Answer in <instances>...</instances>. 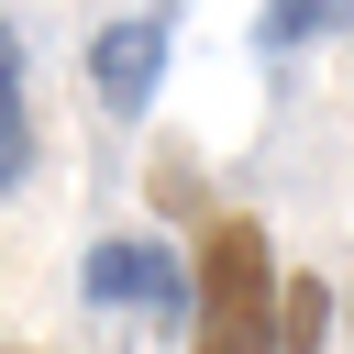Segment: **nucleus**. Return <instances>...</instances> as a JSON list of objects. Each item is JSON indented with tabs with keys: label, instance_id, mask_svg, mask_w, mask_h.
<instances>
[{
	"label": "nucleus",
	"instance_id": "nucleus-4",
	"mask_svg": "<svg viewBox=\"0 0 354 354\" xmlns=\"http://www.w3.org/2000/svg\"><path fill=\"white\" fill-rule=\"evenodd\" d=\"M33 177V111H22V33L0 22V199Z\"/></svg>",
	"mask_w": 354,
	"mask_h": 354
},
{
	"label": "nucleus",
	"instance_id": "nucleus-2",
	"mask_svg": "<svg viewBox=\"0 0 354 354\" xmlns=\"http://www.w3.org/2000/svg\"><path fill=\"white\" fill-rule=\"evenodd\" d=\"M77 288H88L100 310H144V321H177V310H199V277H188L166 243H144V232H111V243H88Z\"/></svg>",
	"mask_w": 354,
	"mask_h": 354
},
{
	"label": "nucleus",
	"instance_id": "nucleus-1",
	"mask_svg": "<svg viewBox=\"0 0 354 354\" xmlns=\"http://www.w3.org/2000/svg\"><path fill=\"white\" fill-rule=\"evenodd\" d=\"M277 254H266V221H210V243H199V321H188V343H210V354H254V343H277Z\"/></svg>",
	"mask_w": 354,
	"mask_h": 354
},
{
	"label": "nucleus",
	"instance_id": "nucleus-3",
	"mask_svg": "<svg viewBox=\"0 0 354 354\" xmlns=\"http://www.w3.org/2000/svg\"><path fill=\"white\" fill-rule=\"evenodd\" d=\"M155 77H166V11H133V22H111L100 44H88V88H100V111H144L155 100Z\"/></svg>",
	"mask_w": 354,
	"mask_h": 354
},
{
	"label": "nucleus",
	"instance_id": "nucleus-5",
	"mask_svg": "<svg viewBox=\"0 0 354 354\" xmlns=\"http://www.w3.org/2000/svg\"><path fill=\"white\" fill-rule=\"evenodd\" d=\"M277 343H332V288H310V277H299V288L277 299Z\"/></svg>",
	"mask_w": 354,
	"mask_h": 354
},
{
	"label": "nucleus",
	"instance_id": "nucleus-6",
	"mask_svg": "<svg viewBox=\"0 0 354 354\" xmlns=\"http://www.w3.org/2000/svg\"><path fill=\"white\" fill-rule=\"evenodd\" d=\"M321 11H332V22H354V0H321Z\"/></svg>",
	"mask_w": 354,
	"mask_h": 354
}]
</instances>
